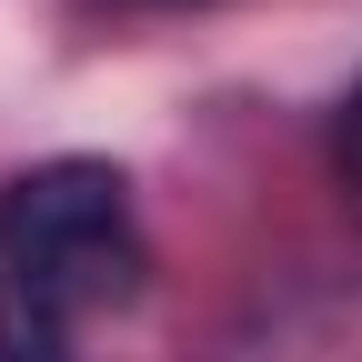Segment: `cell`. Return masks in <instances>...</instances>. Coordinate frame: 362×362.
<instances>
[{"mask_svg": "<svg viewBox=\"0 0 362 362\" xmlns=\"http://www.w3.org/2000/svg\"><path fill=\"white\" fill-rule=\"evenodd\" d=\"M141 272V211L111 161H30L0 181V362H71Z\"/></svg>", "mask_w": 362, "mask_h": 362, "instance_id": "cell-1", "label": "cell"}, {"mask_svg": "<svg viewBox=\"0 0 362 362\" xmlns=\"http://www.w3.org/2000/svg\"><path fill=\"white\" fill-rule=\"evenodd\" d=\"M161 11H171V0H161Z\"/></svg>", "mask_w": 362, "mask_h": 362, "instance_id": "cell-3", "label": "cell"}, {"mask_svg": "<svg viewBox=\"0 0 362 362\" xmlns=\"http://www.w3.org/2000/svg\"><path fill=\"white\" fill-rule=\"evenodd\" d=\"M332 171H342V192L362 202V81H352V101L332 111Z\"/></svg>", "mask_w": 362, "mask_h": 362, "instance_id": "cell-2", "label": "cell"}]
</instances>
